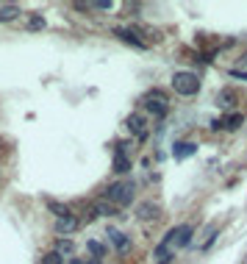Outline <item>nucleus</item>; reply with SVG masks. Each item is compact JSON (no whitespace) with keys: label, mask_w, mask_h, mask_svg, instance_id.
Instances as JSON below:
<instances>
[{"label":"nucleus","mask_w":247,"mask_h":264,"mask_svg":"<svg viewBox=\"0 0 247 264\" xmlns=\"http://www.w3.org/2000/svg\"><path fill=\"white\" fill-rule=\"evenodd\" d=\"M192 236H195V228H192L189 222L173 228V231L164 236L161 245L156 248V259H159V264H169V259H175V250L186 248L189 242H192Z\"/></svg>","instance_id":"obj_1"},{"label":"nucleus","mask_w":247,"mask_h":264,"mask_svg":"<svg viewBox=\"0 0 247 264\" xmlns=\"http://www.w3.org/2000/svg\"><path fill=\"white\" fill-rule=\"evenodd\" d=\"M134 195H136L134 181H117V184H111V186L106 189V200L114 203L117 209L131 206V203H134Z\"/></svg>","instance_id":"obj_2"},{"label":"nucleus","mask_w":247,"mask_h":264,"mask_svg":"<svg viewBox=\"0 0 247 264\" xmlns=\"http://www.w3.org/2000/svg\"><path fill=\"white\" fill-rule=\"evenodd\" d=\"M142 106H145L147 114H153V120H164L169 114V98L161 89H153L142 98Z\"/></svg>","instance_id":"obj_3"},{"label":"nucleus","mask_w":247,"mask_h":264,"mask_svg":"<svg viewBox=\"0 0 247 264\" xmlns=\"http://www.w3.org/2000/svg\"><path fill=\"white\" fill-rule=\"evenodd\" d=\"M173 89H175V95H181V98H192V95L200 92V78H197V72L181 70L173 76Z\"/></svg>","instance_id":"obj_4"},{"label":"nucleus","mask_w":247,"mask_h":264,"mask_svg":"<svg viewBox=\"0 0 247 264\" xmlns=\"http://www.w3.org/2000/svg\"><path fill=\"white\" fill-rule=\"evenodd\" d=\"M125 128L128 131H131V137H136V139H142L145 142L147 137H150V125H147V117L145 114H131V117H128V123H125Z\"/></svg>","instance_id":"obj_5"},{"label":"nucleus","mask_w":247,"mask_h":264,"mask_svg":"<svg viewBox=\"0 0 247 264\" xmlns=\"http://www.w3.org/2000/svg\"><path fill=\"white\" fill-rule=\"evenodd\" d=\"M242 123H244L242 111H228L225 117H219L217 123H211V128H214V131H236Z\"/></svg>","instance_id":"obj_6"},{"label":"nucleus","mask_w":247,"mask_h":264,"mask_svg":"<svg viewBox=\"0 0 247 264\" xmlns=\"http://www.w3.org/2000/svg\"><path fill=\"white\" fill-rule=\"evenodd\" d=\"M131 170V159H128V142H120L114 153V173H128Z\"/></svg>","instance_id":"obj_7"},{"label":"nucleus","mask_w":247,"mask_h":264,"mask_svg":"<svg viewBox=\"0 0 247 264\" xmlns=\"http://www.w3.org/2000/svg\"><path fill=\"white\" fill-rule=\"evenodd\" d=\"M114 36H120L125 45H134V47H139V50H145V39H139V31H134V28H114Z\"/></svg>","instance_id":"obj_8"},{"label":"nucleus","mask_w":247,"mask_h":264,"mask_svg":"<svg viewBox=\"0 0 247 264\" xmlns=\"http://www.w3.org/2000/svg\"><path fill=\"white\" fill-rule=\"evenodd\" d=\"M78 225H81V217L78 214H70V217H64V220H56V234L67 236V234L78 231Z\"/></svg>","instance_id":"obj_9"},{"label":"nucleus","mask_w":247,"mask_h":264,"mask_svg":"<svg viewBox=\"0 0 247 264\" xmlns=\"http://www.w3.org/2000/svg\"><path fill=\"white\" fill-rule=\"evenodd\" d=\"M108 242L117 248V253H128V250H131V239L122 231H108Z\"/></svg>","instance_id":"obj_10"},{"label":"nucleus","mask_w":247,"mask_h":264,"mask_svg":"<svg viewBox=\"0 0 247 264\" xmlns=\"http://www.w3.org/2000/svg\"><path fill=\"white\" fill-rule=\"evenodd\" d=\"M92 209L98 212V217H117V214H120V209H117L114 203H108L106 198H103V200H94Z\"/></svg>","instance_id":"obj_11"},{"label":"nucleus","mask_w":247,"mask_h":264,"mask_svg":"<svg viewBox=\"0 0 247 264\" xmlns=\"http://www.w3.org/2000/svg\"><path fill=\"white\" fill-rule=\"evenodd\" d=\"M23 11H20V6L14 3H0V23H11V20H17Z\"/></svg>","instance_id":"obj_12"},{"label":"nucleus","mask_w":247,"mask_h":264,"mask_svg":"<svg viewBox=\"0 0 247 264\" xmlns=\"http://www.w3.org/2000/svg\"><path fill=\"white\" fill-rule=\"evenodd\" d=\"M236 100H239V95L233 92V89H222L217 95V103L222 106V109H233V106H236Z\"/></svg>","instance_id":"obj_13"},{"label":"nucleus","mask_w":247,"mask_h":264,"mask_svg":"<svg viewBox=\"0 0 247 264\" xmlns=\"http://www.w3.org/2000/svg\"><path fill=\"white\" fill-rule=\"evenodd\" d=\"M136 217L139 220H156L159 217V206H156V203H142V206L136 209Z\"/></svg>","instance_id":"obj_14"},{"label":"nucleus","mask_w":247,"mask_h":264,"mask_svg":"<svg viewBox=\"0 0 247 264\" xmlns=\"http://www.w3.org/2000/svg\"><path fill=\"white\" fill-rule=\"evenodd\" d=\"M195 150H197V145H195V142H175V147H173L175 159H186V156H192Z\"/></svg>","instance_id":"obj_15"},{"label":"nucleus","mask_w":247,"mask_h":264,"mask_svg":"<svg viewBox=\"0 0 247 264\" xmlns=\"http://www.w3.org/2000/svg\"><path fill=\"white\" fill-rule=\"evenodd\" d=\"M47 209H50L53 214H56V220H64V217H70V206H64V203H56V200H47Z\"/></svg>","instance_id":"obj_16"},{"label":"nucleus","mask_w":247,"mask_h":264,"mask_svg":"<svg viewBox=\"0 0 247 264\" xmlns=\"http://www.w3.org/2000/svg\"><path fill=\"white\" fill-rule=\"evenodd\" d=\"M86 250L94 256V259H103V256H106V245H100L98 239H89L86 242Z\"/></svg>","instance_id":"obj_17"},{"label":"nucleus","mask_w":247,"mask_h":264,"mask_svg":"<svg viewBox=\"0 0 247 264\" xmlns=\"http://www.w3.org/2000/svg\"><path fill=\"white\" fill-rule=\"evenodd\" d=\"M25 28H28V31H42V28H45V17H42V14H28Z\"/></svg>","instance_id":"obj_18"},{"label":"nucleus","mask_w":247,"mask_h":264,"mask_svg":"<svg viewBox=\"0 0 247 264\" xmlns=\"http://www.w3.org/2000/svg\"><path fill=\"white\" fill-rule=\"evenodd\" d=\"M42 264H64V256H61L59 250H50V253L42 256Z\"/></svg>","instance_id":"obj_19"},{"label":"nucleus","mask_w":247,"mask_h":264,"mask_svg":"<svg viewBox=\"0 0 247 264\" xmlns=\"http://www.w3.org/2000/svg\"><path fill=\"white\" fill-rule=\"evenodd\" d=\"M56 250H59L61 256H64V253H72V242H70V239H59V242H56Z\"/></svg>","instance_id":"obj_20"},{"label":"nucleus","mask_w":247,"mask_h":264,"mask_svg":"<svg viewBox=\"0 0 247 264\" xmlns=\"http://www.w3.org/2000/svg\"><path fill=\"white\" fill-rule=\"evenodd\" d=\"M89 6H92L94 11H111V9H114L111 0H100V3H89Z\"/></svg>","instance_id":"obj_21"},{"label":"nucleus","mask_w":247,"mask_h":264,"mask_svg":"<svg viewBox=\"0 0 247 264\" xmlns=\"http://www.w3.org/2000/svg\"><path fill=\"white\" fill-rule=\"evenodd\" d=\"M231 76H233V78H242V81H247V72H242V70H231Z\"/></svg>","instance_id":"obj_22"}]
</instances>
